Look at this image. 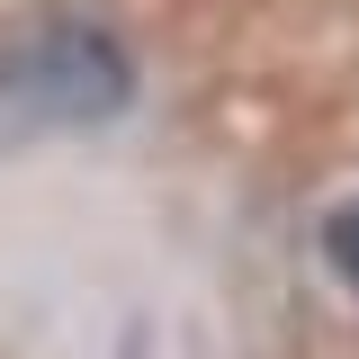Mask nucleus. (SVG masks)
Listing matches in <instances>:
<instances>
[{
    "mask_svg": "<svg viewBox=\"0 0 359 359\" xmlns=\"http://www.w3.org/2000/svg\"><path fill=\"white\" fill-rule=\"evenodd\" d=\"M135 99V63L108 27H36L0 54V126L9 135H72V126H108Z\"/></svg>",
    "mask_w": 359,
    "mask_h": 359,
    "instance_id": "obj_1",
    "label": "nucleus"
},
{
    "mask_svg": "<svg viewBox=\"0 0 359 359\" xmlns=\"http://www.w3.org/2000/svg\"><path fill=\"white\" fill-rule=\"evenodd\" d=\"M323 252H332V269H341V278L359 287V198H351V207H332V216H323Z\"/></svg>",
    "mask_w": 359,
    "mask_h": 359,
    "instance_id": "obj_2",
    "label": "nucleus"
}]
</instances>
